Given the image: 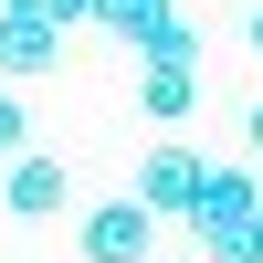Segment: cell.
I'll use <instances>...</instances> for the list:
<instances>
[{
    "mask_svg": "<svg viewBox=\"0 0 263 263\" xmlns=\"http://www.w3.org/2000/svg\"><path fill=\"white\" fill-rule=\"evenodd\" d=\"M190 232H200V263H263V179H253V158H232V168L200 179Z\"/></svg>",
    "mask_w": 263,
    "mask_h": 263,
    "instance_id": "1",
    "label": "cell"
},
{
    "mask_svg": "<svg viewBox=\"0 0 263 263\" xmlns=\"http://www.w3.org/2000/svg\"><path fill=\"white\" fill-rule=\"evenodd\" d=\"M200 179H211V158H200V147L158 137V147L137 158V190H126V200H137L147 221H190V200H200Z\"/></svg>",
    "mask_w": 263,
    "mask_h": 263,
    "instance_id": "2",
    "label": "cell"
},
{
    "mask_svg": "<svg viewBox=\"0 0 263 263\" xmlns=\"http://www.w3.org/2000/svg\"><path fill=\"white\" fill-rule=\"evenodd\" d=\"M74 253L84 263H158V221H147L137 200H95L74 221Z\"/></svg>",
    "mask_w": 263,
    "mask_h": 263,
    "instance_id": "3",
    "label": "cell"
},
{
    "mask_svg": "<svg viewBox=\"0 0 263 263\" xmlns=\"http://www.w3.org/2000/svg\"><path fill=\"white\" fill-rule=\"evenodd\" d=\"M53 63H63V32L42 11H21V0H0V74L32 84V74H53Z\"/></svg>",
    "mask_w": 263,
    "mask_h": 263,
    "instance_id": "4",
    "label": "cell"
},
{
    "mask_svg": "<svg viewBox=\"0 0 263 263\" xmlns=\"http://www.w3.org/2000/svg\"><path fill=\"white\" fill-rule=\"evenodd\" d=\"M0 200H11V221H53V211L74 200V168L32 147V158H11V190H0Z\"/></svg>",
    "mask_w": 263,
    "mask_h": 263,
    "instance_id": "5",
    "label": "cell"
},
{
    "mask_svg": "<svg viewBox=\"0 0 263 263\" xmlns=\"http://www.w3.org/2000/svg\"><path fill=\"white\" fill-rule=\"evenodd\" d=\"M137 105H147V126H179L200 105V74L190 63H137Z\"/></svg>",
    "mask_w": 263,
    "mask_h": 263,
    "instance_id": "6",
    "label": "cell"
},
{
    "mask_svg": "<svg viewBox=\"0 0 263 263\" xmlns=\"http://www.w3.org/2000/svg\"><path fill=\"white\" fill-rule=\"evenodd\" d=\"M95 21H105L116 42H137V53H147V42L179 21V0H95Z\"/></svg>",
    "mask_w": 263,
    "mask_h": 263,
    "instance_id": "7",
    "label": "cell"
},
{
    "mask_svg": "<svg viewBox=\"0 0 263 263\" xmlns=\"http://www.w3.org/2000/svg\"><path fill=\"white\" fill-rule=\"evenodd\" d=\"M0 158H32V116H21L11 84H0Z\"/></svg>",
    "mask_w": 263,
    "mask_h": 263,
    "instance_id": "8",
    "label": "cell"
},
{
    "mask_svg": "<svg viewBox=\"0 0 263 263\" xmlns=\"http://www.w3.org/2000/svg\"><path fill=\"white\" fill-rule=\"evenodd\" d=\"M147 63H190V74H200V32H190V21H168V32L147 42Z\"/></svg>",
    "mask_w": 263,
    "mask_h": 263,
    "instance_id": "9",
    "label": "cell"
},
{
    "mask_svg": "<svg viewBox=\"0 0 263 263\" xmlns=\"http://www.w3.org/2000/svg\"><path fill=\"white\" fill-rule=\"evenodd\" d=\"M21 11H42L53 32H84V21H95V0H21Z\"/></svg>",
    "mask_w": 263,
    "mask_h": 263,
    "instance_id": "10",
    "label": "cell"
},
{
    "mask_svg": "<svg viewBox=\"0 0 263 263\" xmlns=\"http://www.w3.org/2000/svg\"><path fill=\"white\" fill-rule=\"evenodd\" d=\"M242 158L263 168V105H242Z\"/></svg>",
    "mask_w": 263,
    "mask_h": 263,
    "instance_id": "11",
    "label": "cell"
},
{
    "mask_svg": "<svg viewBox=\"0 0 263 263\" xmlns=\"http://www.w3.org/2000/svg\"><path fill=\"white\" fill-rule=\"evenodd\" d=\"M242 53H253V63H263V11H253V21H242Z\"/></svg>",
    "mask_w": 263,
    "mask_h": 263,
    "instance_id": "12",
    "label": "cell"
}]
</instances>
